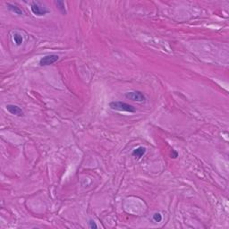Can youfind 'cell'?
I'll use <instances>...</instances> for the list:
<instances>
[{"instance_id":"cell-1","label":"cell","mask_w":229,"mask_h":229,"mask_svg":"<svg viewBox=\"0 0 229 229\" xmlns=\"http://www.w3.org/2000/svg\"><path fill=\"white\" fill-rule=\"evenodd\" d=\"M109 107L111 109L120 112H128V113H134L136 111V109L128 103L123 102V101H112L109 103Z\"/></svg>"},{"instance_id":"cell-2","label":"cell","mask_w":229,"mask_h":229,"mask_svg":"<svg viewBox=\"0 0 229 229\" xmlns=\"http://www.w3.org/2000/svg\"><path fill=\"white\" fill-rule=\"evenodd\" d=\"M31 10L32 13L37 15V16H44V15H46L49 13V10L46 6L41 4L40 2L31 3Z\"/></svg>"},{"instance_id":"cell-3","label":"cell","mask_w":229,"mask_h":229,"mask_svg":"<svg viewBox=\"0 0 229 229\" xmlns=\"http://www.w3.org/2000/svg\"><path fill=\"white\" fill-rule=\"evenodd\" d=\"M125 97L132 101L136 102H144L146 100V97L141 91H130L125 94Z\"/></svg>"},{"instance_id":"cell-4","label":"cell","mask_w":229,"mask_h":229,"mask_svg":"<svg viewBox=\"0 0 229 229\" xmlns=\"http://www.w3.org/2000/svg\"><path fill=\"white\" fill-rule=\"evenodd\" d=\"M59 59V57L57 55H48L43 57L40 60V66H49L56 63Z\"/></svg>"},{"instance_id":"cell-5","label":"cell","mask_w":229,"mask_h":229,"mask_svg":"<svg viewBox=\"0 0 229 229\" xmlns=\"http://www.w3.org/2000/svg\"><path fill=\"white\" fill-rule=\"evenodd\" d=\"M6 110L12 115H17V116H23L24 115V113L23 111L22 110V109L16 105H13V104H8L6 105Z\"/></svg>"},{"instance_id":"cell-6","label":"cell","mask_w":229,"mask_h":229,"mask_svg":"<svg viewBox=\"0 0 229 229\" xmlns=\"http://www.w3.org/2000/svg\"><path fill=\"white\" fill-rule=\"evenodd\" d=\"M7 6H8V9H9L11 12L14 13L15 14H18V15H22V14L23 13L22 10L20 7H18L17 5H15V4H10V3H8V4H7Z\"/></svg>"},{"instance_id":"cell-7","label":"cell","mask_w":229,"mask_h":229,"mask_svg":"<svg viewBox=\"0 0 229 229\" xmlns=\"http://www.w3.org/2000/svg\"><path fill=\"white\" fill-rule=\"evenodd\" d=\"M145 152H146V149H145V148H143V147H139V148L135 149V150L132 151V156L135 157V158H137V159H140V158H141V157L145 154Z\"/></svg>"},{"instance_id":"cell-8","label":"cell","mask_w":229,"mask_h":229,"mask_svg":"<svg viewBox=\"0 0 229 229\" xmlns=\"http://www.w3.org/2000/svg\"><path fill=\"white\" fill-rule=\"evenodd\" d=\"M13 39L14 43H15L17 46H21L22 43V41H23V39H22V35L19 34V33H14L13 36Z\"/></svg>"},{"instance_id":"cell-9","label":"cell","mask_w":229,"mask_h":229,"mask_svg":"<svg viewBox=\"0 0 229 229\" xmlns=\"http://www.w3.org/2000/svg\"><path fill=\"white\" fill-rule=\"evenodd\" d=\"M57 7L62 12L63 14H65L66 13V11H65V5H64V3L63 1H56L55 2Z\"/></svg>"},{"instance_id":"cell-10","label":"cell","mask_w":229,"mask_h":229,"mask_svg":"<svg viewBox=\"0 0 229 229\" xmlns=\"http://www.w3.org/2000/svg\"><path fill=\"white\" fill-rule=\"evenodd\" d=\"M152 219H153V220L155 221V222H160L161 220H162V215L160 214V213H155L154 215H153V217H152Z\"/></svg>"},{"instance_id":"cell-11","label":"cell","mask_w":229,"mask_h":229,"mask_svg":"<svg viewBox=\"0 0 229 229\" xmlns=\"http://www.w3.org/2000/svg\"><path fill=\"white\" fill-rule=\"evenodd\" d=\"M89 227H90V228H91V229L98 228L97 224H96L93 220H90V222H89Z\"/></svg>"}]
</instances>
